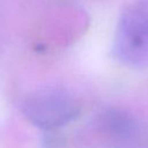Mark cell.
Masks as SVG:
<instances>
[{
  "label": "cell",
  "mask_w": 148,
  "mask_h": 148,
  "mask_svg": "<svg viewBox=\"0 0 148 148\" xmlns=\"http://www.w3.org/2000/svg\"><path fill=\"white\" fill-rule=\"evenodd\" d=\"M98 128L117 141L131 140L138 131V124L131 114L118 109H105L97 116Z\"/></svg>",
  "instance_id": "3957f363"
},
{
  "label": "cell",
  "mask_w": 148,
  "mask_h": 148,
  "mask_svg": "<svg viewBox=\"0 0 148 148\" xmlns=\"http://www.w3.org/2000/svg\"><path fill=\"white\" fill-rule=\"evenodd\" d=\"M113 53L131 67L148 66V0H135L124 8L114 36Z\"/></svg>",
  "instance_id": "6da1fadb"
},
{
  "label": "cell",
  "mask_w": 148,
  "mask_h": 148,
  "mask_svg": "<svg viewBox=\"0 0 148 148\" xmlns=\"http://www.w3.org/2000/svg\"><path fill=\"white\" fill-rule=\"evenodd\" d=\"M21 111L30 124L52 131L75 120L80 114V106L68 91L60 88H43L23 99Z\"/></svg>",
  "instance_id": "7a4b0ae2"
}]
</instances>
